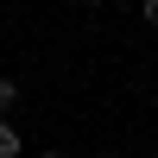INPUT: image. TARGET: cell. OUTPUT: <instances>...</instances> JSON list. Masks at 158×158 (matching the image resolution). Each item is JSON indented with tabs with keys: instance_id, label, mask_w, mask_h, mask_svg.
Wrapping results in <instances>:
<instances>
[{
	"instance_id": "4",
	"label": "cell",
	"mask_w": 158,
	"mask_h": 158,
	"mask_svg": "<svg viewBox=\"0 0 158 158\" xmlns=\"http://www.w3.org/2000/svg\"><path fill=\"white\" fill-rule=\"evenodd\" d=\"M44 158H63V152H44Z\"/></svg>"
},
{
	"instance_id": "1",
	"label": "cell",
	"mask_w": 158,
	"mask_h": 158,
	"mask_svg": "<svg viewBox=\"0 0 158 158\" xmlns=\"http://www.w3.org/2000/svg\"><path fill=\"white\" fill-rule=\"evenodd\" d=\"M19 146H25V139H19V127H6V120H0V158H19Z\"/></svg>"
},
{
	"instance_id": "2",
	"label": "cell",
	"mask_w": 158,
	"mask_h": 158,
	"mask_svg": "<svg viewBox=\"0 0 158 158\" xmlns=\"http://www.w3.org/2000/svg\"><path fill=\"white\" fill-rule=\"evenodd\" d=\"M13 101H19V82H13V76H0V114H6Z\"/></svg>"
},
{
	"instance_id": "5",
	"label": "cell",
	"mask_w": 158,
	"mask_h": 158,
	"mask_svg": "<svg viewBox=\"0 0 158 158\" xmlns=\"http://www.w3.org/2000/svg\"><path fill=\"white\" fill-rule=\"evenodd\" d=\"M89 6H101V0H89Z\"/></svg>"
},
{
	"instance_id": "3",
	"label": "cell",
	"mask_w": 158,
	"mask_h": 158,
	"mask_svg": "<svg viewBox=\"0 0 158 158\" xmlns=\"http://www.w3.org/2000/svg\"><path fill=\"white\" fill-rule=\"evenodd\" d=\"M139 19H146V25H158V0H139Z\"/></svg>"
}]
</instances>
